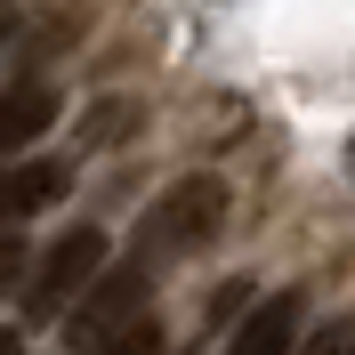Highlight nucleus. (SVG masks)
Here are the masks:
<instances>
[{
  "label": "nucleus",
  "mask_w": 355,
  "mask_h": 355,
  "mask_svg": "<svg viewBox=\"0 0 355 355\" xmlns=\"http://www.w3.org/2000/svg\"><path fill=\"white\" fill-rule=\"evenodd\" d=\"M226 226V186L218 178H178L170 194L146 210V243L170 250V259H186V250H210Z\"/></svg>",
  "instance_id": "nucleus-1"
},
{
  "label": "nucleus",
  "mask_w": 355,
  "mask_h": 355,
  "mask_svg": "<svg viewBox=\"0 0 355 355\" xmlns=\"http://www.w3.org/2000/svg\"><path fill=\"white\" fill-rule=\"evenodd\" d=\"M137 315H146V266H97L65 307V339L73 347H97V339H113Z\"/></svg>",
  "instance_id": "nucleus-2"
},
{
  "label": "nucleus",
  "mask_w": 355,
  "mask_h": 355,
  "mask_svg": "<svg viewBox=\"0 0 355 355\" xmlns=\"http://www.w3.org/2000/svg\"><path fill=\"white\" fill-rule=\"evenodd\" d=\"M97 266H105V234H97V226L57 234V243L41 250V266H33V283H24V315H33V323H57V315L73 307V291H81Z\"/></svg>",
  "instance_id": "nucleus-3"
},
{
  "label": "nucleus",
  "mask_w": 355,
  "mask_h": 355,
  "mask_svg": "<svg viewBox=\"0 0 355 355\" xmlns=\"http://www.w3.org/2000/svg\"><path fill=\"white\" fill-rule=\"evenodd\" d=\"M65 186H73L65 162H8V170H0V226L33 218V210H49V202H65Z\"/></svg>",
  "instance_id": "nucleus-4"
},
{
  "label": "nucleus",
  "mask_w": 355,
  "mask_h": 355,
  "mask_svg": "<svg viewBox=\"0 0 355 355\" xmlns=\"http://www.w3.org/2000/svg\"><path fill=\"white\" fill-rule=\"evenodd\" d=\"M291 339H299V291H266L259 307L234 323L226 355H291Z\"/></svg>",
  "instance_id": "nucleus-5"
},
{
  "label": "nucleus",
  "mask_w": 355,
  "mask_h": 355,
  "mask_svg": "<svg viewBox=\"0 0 355 355\" xmlns=\"http://www.w3.org/2000/svg\"><path fill=\"white\" fill-rule=\"evenodd\" d=\"M49 121H57V97H49V89H8V97H0V154L33 146Z\"/></svg>",
  "instance_id": "nucleus-6"
},
{
  "label": "nucleus",
  "mask_w": 355,
  "mask_h": 355,
  "mask_svg": "<svg viewBox=\"0 0 355 355\" xmlns=\"http://www.w3.org/2000/svg\"><path fill=\"white\" fill-rule=\"evenodd\" d=\"M89 355H162V331H154V315H137V323H121L113 339H97Z\"/></svg>",
  "instance_id": "nucleus-7"
},
{
  "label": "nucleus",
  "mask_w": 355,
  "mask_h": 355,
  "mask_svg": "<svg viewBox=\"0 0 355 355\" xmlns=\"http://www.w3.org/2000/svg\"><path fill=\"white\" fill-rule=\"evenodd\" d=\"M17 275H24V243H17V234H0V299H8Z\"/></svg>",
  "instance_id": "nucleus-8"
},
{
  "label": "nucleus",
  "mask_w": 355,
  "mask_h": 355,
  "mask_svg": "<svg viewBox=\"0 0 355 355\" xmlns=\"http://www.w3.org/2000/svg\"><path fill=\"white\" fill-rule=\"evenodd\" d=\"M307 355H347V331H339V323H323V331H315V347Z\"/></svg>",
  "instance_id": "nucleus-9"
},
{
  "label": "nucleus",
  "mask_w": 355,
  "mask_h": 355,
  "mask_svg": "<svg viewBox=\"0 0 355 355\" xmlns=\"http://www.w3.org/2000/svg\"><path fill=\"white\" fill-rule=\"evenodd\" d=\"M8 33H17V8H8V0H0V41H8Z\"/></svg>",
  "instance_id": "nucleus-10"
},
{
  "label": "nucleus",
  "mask_w": 355,
  "mask_h": 355,
  "mask_svg": "<svg viewBox=\"0 0 355 355\" xmlns=\"http://www.w3.org/2000/svg\"><path fill=\"white\" fill-rule=\"evenodd\" d=\"M0 355H17V331H0Z\"/></svg>",
  "instance_id": "nucleus-11"
}]
</instances>
